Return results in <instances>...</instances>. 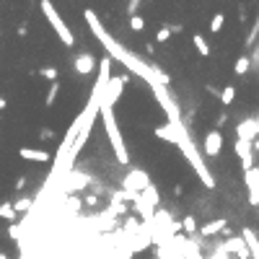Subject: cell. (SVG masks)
<instances>
[{
  "label": "cell",
  "instance_id": "6da1fadb",
  "mask_svg": "<svg viewBox=\"0 0 259 259\" xmlns=\"http://www.w3.org/2000/svg\"><path fill=\"white\" fill-rule=\"evenodd\" d=\"M83 16H86V21H88V26H91V32L96 34V39L104 44V50L109 52V57H112V60H119V63L125 65L130 73L140 75V78H143L150 88H156V86H158V83H156V78H153V73H150V65L140 63V60L135 57L130 50L122 47V44H119V42H117V39H114L109 32H106V29H104L101 24H99V19H96V13H94V11H83Z\"/></svg>",
  "mask_w": 259,
  "mask_h": 259
},
{
  "label": "cell",
  "instance_id": "7a4b0ae2",
  "mask_svg": "<svg viewBox=\"0 0 259 259\" xmlns=\"http://www.w3.org/2000/svg\"><path fill=\"white\" fill-rule=\"evenodd\" d=\"M176 145H179V150L184 153V158L192 163V169L197 171V176H200V181L207 187V189H215V179H212V174H210V169L205 166V161H202V156H200V150L194 148V143H192V138H189V132L184 130V125H181L179 130H176Z\"/></svg>",
  "mask_w": 259,
  "mask_h": 259
},
{
  "label": "cell",
  "instance_id": "3957f363",
  "mask_svg": "<svg viewBox=\"0 0 259 259\" xmlns=\"http://www.w3.org/2000/svg\"><path fill=\"white\" fill-rule=\"evenodd\" d=\"M99 114H101V119H104V132H106V138H109V143H112V148H114L117 163L130 166V153H127V145H125V140H122V132H119V127H117L114 109H112V106H101Z\"/></svg>",
  "mask_w": 259,
  "mask_h": 259
},
{
  "label": "cell",
  "instance_id": "277c9868",
  "mask_svg": "<svg viewBox=\"0 0 259 259\" xmlns=\"http://www.w3.org/2000/svg\"><path fill=\"white\" fill-rule=\"evenodd\" d=\"M42 13H44V19L50 21V26L55 29V34L63 39L65 47H75V34L70 32V26L63 21V16L55 11V6L50 3V0H42Z\"/></svg>",
  "mask_w": 259,
  "mask_h": 259
},
{
  "label": "cell",
  "instance_id": "5b68a950",
  "mask_svg": "<svg viewBox=\"0 0 259 259\" xmlns=\"http://www.w3.org/2000/svg\"><path fill=\"white\" fill-rule=\"evenodd\" d=\"M148 187H153V181H150L148 171H143V169H132L125 179H122V189L135 192V194H143Z\"/></svg>",
  "mask_w": 259,
  "mask_h": 259
},
{
  "label": "cell",
  "instance_id": "8992f818",
  "mask_svg": "<svg viewBox=\"0 0 259 259\" xmlns=\"http://www.w3.org/2000/svg\"><path fill=\"white\" fill-rule=\"evenodd\" d=\"M130 83V75L125 73V75H117V78H112L109 83H106V88H104V94H101V106H112L114 109V104L119 101V96H122V88H125Z\"/></svg>",
  "mask_w": 259,
  "mask_h": 259
},
{
  "label": "cell",
  "instance_id": "52a82bcc",
  "mask_svg": "<svg viewBox=\"0 0 259 259\" xmlns=\"http://www.w3.org/2000/svg\"><path fill=\"white\" fill-rule=\"evenodd\" d=\"M202 150H205V156L218 158L220 150H223V132H220V130H210L205 138H202Z\"/></svg>",
  "mask_w": 259,
  "mask_h": 259
},
{
  "label": "cell",
  "instance_id": "ba28073f",
  "mask_svg": "<svg viewBox=\"0 0 259 259\" xmlns=\"http://www.w3.org/2000/svg\"><path fill=\"white\" fill-rule=\"evenodd\" d=\"M96 65L99 63H96V57L91 55V52H78V55L73 57V68H75V73H78V75H83V78H86V75H94Z\"/></svg>",
  "mask_w": 259,
  "mask_h": 259
},
{
  "label": "cell",
  "instance_id": "9c48e42d",
  "mask_svg": "<svg viewBox=\"0 0 259 259\" xmlns=\"http://www.w3.org/2000/svg\"><path fill=\"white\" fill-rule=\"evenodd\" d=\"M220 246H223L225 254H236L238 259H251V251L246 249V241H243L241 236H228Z\"/></svg>",
  "mask_w": 259,
  "mask_h": 259
},
{
  "label": "cell",
  "instance_id": "30bf717a",
  "mask_svg": "<svg viewBox=\"0 0 259 259\" xmlns=\"http://www.w3.org/2000/svg\"><path fill=\"white\" fill-rule=\"evenodd\" d=\"M200 233L205 236V238H212V236H218V233H223L225 238L231 236V228H228V218H212V220H207L202 228H200Z\"/></svg>",
  "mask_w": 259,
  "mask_h": 259
},
{
  "label": "cell",
  "instance_id": "8fae6325",
  "mask_svg": "<svg viewBox=\"0 0 259 259\" xmlns=\"http://www.w3.org/2000/svg\"><path fill=\"white\" fill-rule=\"evenodd\" d=\"M236 140H241V143H254V140H259V138H256V119H254V117L241 119L238 125H236Z\"/></svg>",
  "mask_w": 259,
  "mask_h": 259
},
{
  "label": "cell",
  "instance_id": "7c38bea8",
  "mask_svg": "<svg viewBox=\"0 0 259 259\" xmlns=\"http://www.w3.org/2000/svg\"><path fill=\"white\" fill-rule=\"evenodd\" d=\"M236 156H238V161H241V166H243V171H254V143H241V140H236Z\"/></svg>",
  "mask_w": 259,
  "mask_h": 259
},
{
  "label": "cell",
  "instance_id": "4fadbf2b",
  "mask_svg": "<svg viewBox=\"0 0 259 259\" xmlns=\"http://www.w3.org/2000/svg\"><path fill=\"white\" fill-rule=\"evenodd\" d=\"M91 179L88 174H75V171H68L65 174V192H75V189H86L91 184Z\"/></svg>",
  "mask_w": 259,
  "mask_h": 259
},
{
  "label": "cell",
  "instance_id": "5bb4252c",
  "mask_svg": "<svg viewBox=\"0 0 259 259\" xmlns=\"http://www.w3.org/2000/svg\"><path fill=\"white\" fill-rule=\"evenodd\" d=\"M19 156L24 161H34V163H50V158H52L47 150H39V148H21Z\"/></svg>",
  "mask_w": 259,
  "mask_h": 259
},
{
  "label": "cell",
  "instance_id": "9a60e30c",
  "mask_svg": "<svg viewBox=\"0 0 259 259\" xmlns=\"http://www.w3.org/2000/svg\"><path fill=\"white\" fill-rule=\"evenodd\" d=\"M179 127H181V125H179ZM179 127H171V125H158V127L153 130V135H156L158 140H166V143L176 145V138H179L176 130H179Z\"/></svg>",
  "mask_w": 259,
  "mask_h": 259
},
{
  "label": "cell",
  "instance_id": "2e32d148",
  "mask_svg": "<svg viewBox=\"0 0 259 259\" xmlns=\"http://www.w3.org/2000/svg\"><path fill=\"white\" fill-rule=\"evenodd\" d=\"M192 44H194V50H197V55H200V57H210L212 55V47L207 44V39L202 34H192Z\"/></svg>",
  "mask_w": 259,
  "mask_h": 259
},
{
  "label": "cell",
  "instance_id": "e0dca14e",
  "mask_svg": "<svg viewBox=\"0 0 259 259\" xmlns=\"http://www.w3.org/2000/svg\"><path fill=\"white\" fill-rule=\"evenodd\" d=\"M11 205H13V210H16V215H19V212H29V210L34 207V197L21 194V197H16V200H13Z\"/></svg>",
  "mask_w": 259,
  "mask_h": 259
},
{
  "label": "cell",
  "instance_id": "ac0fdd59",
  "mask_svg": "<svg viewBox=\"0 0 259 259\" xmlns=\"http://www.w3.org/2000/svg\"><path fill=\"white\" fill-rule=\"evenodd\" d=\"M251 70V60H249V55H241L236 63H233V73L238 75V78H243V75H246Z\"/></svg>",
  "mask_w": 259,
  "mask_h": 259
},
{
  "label": "cell",
  "instance_id": "d6986e66",
  "mask_svg": "<svg viewBox=\"0 0 259 259\" xmlns=\"http://www.w3.org/2000/svg\"><path fill=\"white\" fill-rule=\"evenodd\" d=\"M0 220H6V223H11V225L19 220V215H16V210H13L11 202H0Z\"/></svg>",
  "mask_w": 259,
  "mask_h": 259
},
{
  "label": "cell",
  "instance_id": "ffe728a7",
  "mask_svg": "<svg viewBox=\"0 0 259 259\" xmlns=\"http://www.w3.org/2000/svg\"><path fill=\"white\" fill-rule=\"evenodd\" d=\"M143 200H145V202H148L150 207L156 210V207L161 205V197H158V189H156V187H148V189L143 192Z\"/></svg>",
  "mask_w": 259,
  "mask_h": 259
},
{
  "label": "cell",
  "instance_id": "44dd1931",
  "mask_svg": "<svg viewBox=\"0 0 259 259\" xmlns=\"http://www.w3.org/2000/svg\"><path fill=\"white\" fill-rule=\"evenodd\" d=\"M179 225H181V231H184V233H189V236H194L197 231H200V228H197V220H194V215H184Z\"/></svg>",
  "mask_w": 259,
  "mask_h": 259
},
{
  "label": "cell",
  "instance_id": "7402d4cb",
  "mask_svg": "<svg viewBox=\"0 0 259 259\" xmlns=\"http://www.w3.org/2000/svg\"><path fill=\"white\" fill-rule=\"evenodd\" d=\"M60 88H63V83H50V91H47V96H44V106H52L55 101H57V96H60Z\"/></svg>",
  "mask_w": 259,
  "mask_h": 259
},
{
  "label": "cell",
  "instance_id": "603a6c76",
  "mask_svg": "<svg viewBox=\"0 0 259 259\" xmlns=\"http://www.w3.org/2000/svg\"><path fill=\"white\" fill-rule=\"evenodd\" d=\"M233 99H236V88H233V86L220 88V104H223V106H231Z\"/></svg>",
  "mask_w": 259,
  "mask_h": 259
},
{
  "label": "cell",
  "instance_id": "cb8c5ba5",
  "mask_svg": "<svg viewBox=\"0 0 259 259\" xmlns=\"http://www.w3.org/2000/svg\"><path fill=\"white\" fill-rule=\"evenodd\" d=\"M39 75H42L44 81H50V83H57V81H60V70H57V68H52V65L42 68V70H39Z\"/></svg>",
  "mask_w": 259,
  "mask_h": 259
},
{
  "label": "cell",
  "instance_id": "d4e9b609",
  "mask_svg": "<svg viewBox=\"0 0 259 259\" xmlns=\"http://www.w3.org/2000/svg\"><path fill=\"white\" fill-rule=\"evenodd\" d=\"M223 24H225V13H215V16H212V21H210V32H212V34H220Z\"/></svg>",
  "mask_w": 259,
  "mask_h": 259
},
{
  "label": "cell",
  "instance_id": "484cf974",
  "mask_svg": "<svg viewBox=\"0 0 259 259\" xmlns=\"http://www.w3.org/2000/svg\"><path fill=\"white\" fill-rule=\"evenodd\" d=\"M130 29H132V32H143V29H145V19L143 16H132L130 19Z\"/></svg>",
  "mask_w": 259,
  "mask_h": 259
},
{
  "label": "cell",
  "instance_id": "4316f807",
  "mask_svg": "<svg viewBox=\"0 0 259 259\" xmlns=\"http://www.w3.org/2000/svg\"><path fill=\"white\" fill-rule=\"evenodd\" d=\"M140 8H143V3H140V0H130V3H127V11H125V13H127V16L132 19V16H138V11H140Z\"/></svg>",
  "mask_w": 259,
  "mask_h": 259
},
{
  "label": "cell",
  "instance_id": "83f0119b",
  "mask_svg": "<svg viewBox=\"0 0 259 259\" xmlns=\"http://www.w3.org/2000/svg\"><path fill=\"white\" fill-rule=\"evenodd\" d=\"M171 39V32H169V26H161L158 32H156V42H169Z\"/></svg>",
  "mask_w": 259,
  "mask_h": 259
},
{
  "label": "cell",
  "instance_id": "f1b7e54d",
  "mask_svg": "<svg viewBox=\"0 0 259 259\" xmlns=\"http://www.w3.org/2000/svg\"><path fill=\"white\" fill-rule=\"evenodd\" d=\"M37 138H39V140H47V143H52V140H55V132H52L50 127H42Z\"/></svg>",
  "mask_w": 259,
  "mask_h": 259
},
{
  "label": "cell",
  "instance_id": "f546056e",
  "mask_svg": "<svg viewBox=\"0 0 259 259\" xmlns=\"http://www.w3.org/2000/svg\"><path fill=\"white\" fill-rule=\"evenodd\" d=\"M249 60H251V68H256V70H259V44L254 47V55H249Z\"/></svg>",
  "mask_w": 259,
  "mask_h": 259
},
{
  "label": "cell",
  "instance_id": "4dcf8cb0",
  "mask_svg": "<svg viewBox=\"0 0 259 259\" xmlns=\"http://www.w3.org/2000/svg\"><path fill=\"white\" fill-rule=\"evenodd\" d=\"M26 184H29V179H26V176H19L13 187H16V192H21V189H26Z\"/></svg>",
  "mask_w": 259,
  "mask_h": 259
},
{
  "label": "cell",
  "instance_id": "1f68e13d",
  "mask_svg": "<svg viewBox=\"0 0 259 259\" xmlns=\"http://www.w3.org/2000/svg\"><path fill=\"white\" fill-rule=\"evenodd\" d=\"M225 122H228V114H225V112H220V114H218V119H215V130H220V127L225 125Z\"/></svg>",
  "mask_w": 259,
  "mask_h": 259
},
{
  "label": "cell",
  "instance_id": "d6a6232c",
  "mask_svg": "<svg viewBox=\"0 0 259 259\" xmlns=\"http://www.w3.org/2000/svg\"><path fill=\"white\" fill-rule=\"evenodd\" d=\"M16 34H19V37H21V39H24V37H26V34H29V26H26V24H21V26H19V29H16Z\"/></svg>",
  "mask_w": 259,
  "mask_h": 259
},
{
  "label": "cell",
  "instance_id": "836d02e7",
  "mask_svg": "<svg viewBox=\"0 0 259 259\" xmlns=\"http://www.w3.org/2000/svg\"><path fill=\"white\" fill-rule=\"evenodd\" d=\"M207 94H210V96H218V99H220V91H218L215 86H207Z\"/></svg>",
  "mask_w": 259,
  "mask_h": 259
},
{
  "label": "cell",
  "instance_id": "e575fe53",
  "mask_svg": "<svg viewBox=\"0 0 259 259\" xmlns=\"http://www.w3.org/2000/svg\"><path fill=\"white\" fill-rule=\"evenodd\" d=\"M145 55H150V57L156 55V47H153V44H145Z\"/></svg>",
  "mask_w": 259,
  "mask_h": 259
},
{
  "label": "cell",
  "instance_id": "d590c367",
  "mask_svg": "<svg viewBox=\"0 0 259 259\" xmlns=\"http://www.w3.org/2000/svg\"><path fill=\"white\" fill-rule=\"evenodd\" d=\"M6 106H8V99H6V96H0V112H3Z\"/></svg>",
  "mask_w": 259,
  "mask_h": 259
},
{
  "label": "cell",
  "instance_id": "8d00e7d4",
  "mask_svg": "<svg viewBox=\"0 0 259 259\" xmlns=\"http://www.w3.org/2000/svg\"><path fill=\"white\" fill-rule=\"evenodd\" d=\"M256 119V138H259V117H254Z\"/></svg>",
  "mask_w": 259,
  "mask_h": 259
},
{
  "label": "cell",
  "instance_id": "74e56055",
  "mask_svg": "<svg viewBox=\"0 0 259 259\" xmlns=\"http://www.w3.org/2000/svg\"><path fill=\"white\" fill-rule=\"evenodd\" d=\"M0 259H8V254H6V251H0Z\"/></svg>",
  "mask_w": 259,
  "mask_h": 259
},
{
  "label": "cell",
  "instance_id": "f35d334b",
  "mask_svg": "<svg viewBox=\"0 0 259 259\" xmlns=\"http://www.w3.org/2000/svg\"><path fill=\"white\" fill-rule=\"evenodd\" d=\"M127 259H135V256H127Z\"/></svg>",
  "mask_w": 259,
  "mask_h": 259
}]
</instances>
